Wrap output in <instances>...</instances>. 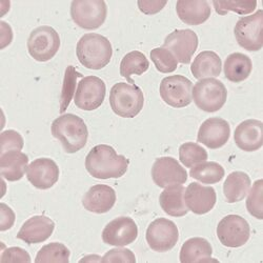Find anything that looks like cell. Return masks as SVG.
Returning <instances> with one entry per match:
<instances>
[{"instance_id":"obj_19","label":"cell","mask_w":263,"mask_h":263,"mask_svg":"<svg viewBox=\"0 0 263 263\" xmlns=\"http://www.w3.org/2000/svg\"><path fill=\"white\" fill-rule=\"evenodd\" d=\"M217 201L214 187L192 182L184 192V202L187 209L196 215H204L211 212Z\"/></svg>"},{"instance_id":"obj_3","label":"cell","mask_w":263,"mask_h":263,"mask_svg":"<svg viewBox=\"0 0 263 263\" xmlns=\"http://www.w3.org/2000/svg\"><path fill=\"white\" fill-rule=\"evenodd\" d=\"M79 62L89 70H101L109 63L113 56V48L109 40L95 33L83 35L76 47Z\"/></svg>"},{"instance_id":"obj_9","label":"cell","mask_w":263,"mask_h":263,"mask_svg":"<svg viewBox=\"0 0 263 263\" xmlns=\"http://www.w3.org/2000/svg\"><path fill=\"white\" fill-rule=\"evenodd\" d=\"M193 82L182 75L168 76L162 79L159 92L162 100L170 106L181 108L193 100Z\"/></svg>"},{"instance_id":"obj_8","label":"cell","mask_w":263,"mask_h":263,"mask_svg":"<svg viewBox=\"0 0 263 263\" xmlns=\"http://www.w3.org/2000/svg\"><path fill=\"white\" fill-rule=\"evenodd\" d=\"M60 37L52 27L42 26L33 30L28 39V51L39 62L51 60L59 51Z\"/></svg>"},{"instance_id":"obj_30","label":"cell","mask_w":263,"mask_h":263,"mask_svg":"<svg viewBox=\"0 0 263 263\" xmlns=\"http://www.w3.org/2000/svg\"><path fill=\"white\" fill-rule=\"evenodd\" d=\"M190 175L192 178L204 184H215L223 179L226 171L222 165L217 162L205 161L193 166L190 171Z\"/></svg>"},{"instance_id":"obj_25","label":"cell","mask_w":263,"mask_h":263,"mask_svg":"<svg viewBox=\"0 0 263 263\" xmlns=\"http://www.w3.org/2000/svg\"><path fill=\"white\" fill-rule=\"evenodd\" d=\"M222 62L213 51H203L196 56L191 65V72L197 79L218 77L221 74Z\"/></svg>"},{"instance_id":"obj_28","label":"cell","mask_w":263,"mask_h":263,"mask_svg":"<svg viewBox=\"0 0 263 263\" xmlns=\"http://www.w3.org/2000/svg\"><path fill=\"white\" fill-rule=\"evenodd\" d=\"M253 70L252 59L242 53H233L226 59L224 75L232 82H242L249 78Z\"/></svg>"},{"instance_id":"obj_39","label":"cell","mask_w":263,"mask_h":263,"mask_svg":"<svg viewBox=\"0 0 263 263\" xmlns=\"http://www.w3.org/2000/svg\"><path fill=\"white\" fill-rule=\"evenodd\" d=\"M2 262H31L30 254L21 248H10L6 249L0 258Z\"/></svg>"},{"instance_id":"obj_22","label":"cell","mask_w":263,"mask_h":263,"mask_svg":"<svg viewBox=\"0 0 263 263\" xmlns=\"http://www.w3.org/2000/svg\"><path fill=\"white\" fill-rule=\"evenodd\" d=\"M179 19L189 26H200L210 18L212 10L205 0H179L176 4Z\"/></svg>"},{"instance_id":"obj_29","label":"cell","mask_w":263,"mask_h":263,"mask_svg":"<svg viewBox=\"0 0 263 263\" xmlns=\"http://www.w3.org/2000/svg\"><path fill=\"white\" fill-rule=\"evenodd\" d=\"M149 68V62L145 55L139 51H133L126 54L120 63V75L128 82L134 84L132 75L140 76L144 74Z\"/></svg>"},{"instance_id":"obj_34","label":"cell","mask_w":263,"mask_h":263,"mask_svg":"<svg viewBox=\"0 0 263 263\" xmlns=\"http://www.w3.org/2000/svg\"><path fill=\"white\" fill-rule=\"evenodd\" d=\"M215 11L219 15H227L229 12H234L239 15H248L253 13L257 8L256 0L248 2H213Z\"/></svg>"},{"instance_id":"obj_4","label":"cell","mask_w":263,"mask_h":263,"mask_svg":"<svg viewBox=\"0 0 263 263\" xmlns=\"http://www.w3.org/2000/svg\"><path fill=\"white\" fill-rule=\"evenodd\" d=\"M109 104L116 115L122 118H134L143 108L144 96L136 84L118 82L111 89Z\"/></svg>"},{"instance_id":"obj_32","label":"cell","mask_w":263,"mask_h":263,"mask_svg":"<svg viewBox=\"0 0 263 263\" xmlns=\"http://www.w3.org/2000/svg\"><path fill=\"white\" fill-rule=\"evenodd\" d=\"M208 152L195 142H185L179 147V159L185 167H193L208 160Z\"/></svg>"},{"instance_id":"obj_42","label":"cell","mask_w":263,"mask_h":263,"mask_svg":"<svg viewBox=\"0 0 263 263\" xmlns=\"http://www.w3.org/2000/svg\"><path fill=\"white\" fill-rule=\"evenodd\" d=\"M0 25H2V32H3V37H2L3 46H2V49H5L10 45L12 40H13V31H12L11 27L7 23H5V21H2Z\"/></svg>"},{"instance_id":"obj_1","label":"cell","mask_w":263,"mask_h":263,"mask_svg":"<svg viewBox=\"0 0 263 263\" xmlns=\"http://www.w3.org/2000/svg\"><path fill=\"white\" fill-rule=\"evenodd\" d=\"M129 161L106 144L94 146L85 158V168L96 179L120 178L126 173Z\"/></svg>"},{"instance_id":"obj_11","label":"cell","mask_w":263,"mask_h":263,"mask_svg":"<svg viewBox=\"0 0 263 263\" xmlns=\"http://www.w3.org/2000/svg\"><path fill=\"white\" fill-rule=\"evenodd\" d=\"M146 242L155 252L165 253L174 249L179 239L177 226L166 218H158L146 230Z\"/></svg>"},{"instance_id":"obj_35","label":"cell","mask_w":263,"mask_h":263,"mask_svg":"<svg viewBox=\"0 0 263 263\" xmlns=\"http://www.w3.org/2000/svg\"><path fill=\"white\" fill-rule=\"evenodd\" d=\"M262 193H263V182L262 179L257 180L247 199V209L249 211V213L261 220L263 218V209H262Z\"/></svg>"},{"instance_id":"obj_38","label":"cell","mask_w":263,"mask_h":263,"mask_svg":"<svg viewBox=\"0 0 263 263\" xmlns=\"http://www.w3.org/2000/svg\"><path fill=\"white\" fill-rule=\"evenodd\" d=\"M102 262H128L135 263L136 257L134 253L127 249H113L105 253Z\"/></svg>"},{"instance_id":"obj_17","label":"cell","mask_w":263,"mask_h":263,"mask_svg":"<svg viewBox=\"0 0 263 263\" xmlns=\"http://www.w3.org/2000/svg\"><path fill=\"white\" fill-rule=\"evenodd\" d=\"M231 136V126L222 118L213 117L205 120L198 130L197 140L209 148L217 149L226 145Z\"/></svg>"},{"instance_id":"obj_40","label":"cell","mask_w":263,"mask_h":263,"mask_svg":"<svg viewBox=\"0 0 263 263\" xmlns=\"http://www.w3.org/2000/svg\"><path fill=\"white\" fill-rule=\"evenodd\" d=\"M15 213L6 203H0V231L10 230L15 223Z\"/></svg>"},{"instance_id":"obj_41","label":"cell","mask_w":263,"mask_h":263,"mask_svg":"<svg viewBox=\"0 0 263 263\" xmlns=\"http://www.w3.org/2000/svg\"><path fill=\"white\" fill-rule=\"evenodd\" d=\"M166 2H160V0H139L137 2L140 12L145 15H154L159 13L165 6Z\"/></svg>"},{"instance_id":"obj_36","label":"cell","mask_w":263,"mask_h":263,"mask_svg":"<svg viewBox=\"0 0 263 263\" xmlns=\"http://www.w3.org/2000/svg\"><path fill=\"white\" fill-rule=\"evenodd\" d=\"M0 138H2V154L9 151H21L24 148L25 141L23 136L14 129L3 132Z\"/></svg>"},{"instance_id":"obj_20","label":"cell","mask_w":263,"mask_h":263,"mask_svg":"<svg viewBox=\"0 0 263 263\" xmlns=\"http://www.w3.org/2000/svg\"><path fill=\"white\" fill-rule=\"evenodd\" d=\"M116 199V192L113 187L106 184H96L84 194L82 205L91 213L105 214L113 209Z\"/></svg>"},{"instance_id":"obj_2","label":"cell","mask_w":263,"mask_h":263,"mask_svg":"<svg viewBox=\"0 0 263 263\" xmlns=\"http://www.w3.org/2000/svg\"><path fill=\"white\" fill-rule=\"evenodd\" d=\"M52 135L60 141L68 154L82 149L89 138V130L82 118L74 114H64L56 118L51 126Z\"/></svg>"},{"instance_id":"obj_21","label":"cell","mask_w":263,"mask_h":263,"mask_svg":"<svg viewBox=\"0 0 263 263\" xmlns=\"http://www.w3.org/2000/svg\"><path fill=\"white\" fill-rule=\"evenodd\" d=\"M263 124L260 120L249 119L241 122L235 129L236 145L245 152H255L263 143Z\"/></svg>"},{"instance_id":"obj_27","label":"cell","mask_w":263,"mask_h":263,"mask_svg":"<svg viewBox=\"0 0 263 263\" xmlns=\"http://www.w3.org/2000/svg\"><path fill=\"white\" fill-rule=\"evenodd\" d=\"M251 178L247 173H231L223 184V193L227 201L229 203H236L243 200L251 189Z\"/></svg>"},{"instance_id":"obj_12","label":"cell","mask_w":263,"mask_h":263,"mask_svg":"<svg viewBox=\"0 0 263 263\" xmlns=\"http://www.w3.org/2000/svg\"><path fill=\"white\" fill-rule=\"evenodd\" d=\"M106 86L102 79L97 76L82 78L75 92L74 101L78 108L83 111H94L104 101Z\"/></svg>"},{"instance_id":"obj_26","label":"cell","mask_w":263,"mask_h":263,"mask_svg":"<svg viewBox=\"0 0 263 263\" xmlns=\"http://www.w3.org/2000/svg\"><path fill=\"white\" fill-rule=\"evenodd\" d=\"M213 249L211 243L204 238L195 237L186 240L180 250V262H210L217 259L212 258Z\"/></svg>"},{"instance_id":"obj_7","label":"cell","mask_w":263,"mask_h":263,"mask_svg":"<svg viewBox=\"0 0 263 263\" xmlns=\"http://www.w3.org/2000/svg\"><path fill=\"white\" fill-rule=\"evenodd\" d=\"M263 11L240 18L234 29L238 45L250 52H258L263 47Z\"/></svg>"},{"instance_id":"obj_16","label":"cell","mask_w":263,"mask_h":263,"mask_svg":"<svg viewBox=\"0 0 263 263\" xmlns=\"http://www.w3.org/2000/svg\"><path fill=\"white\" fill-rule=\"evenodd\" d=\"M59 167L50 158H38L27 170V177L31 184L38 190H49L59 179Z\"/></svg>"},{"instance_id":"obj_24","label":"cell","mask_w":263,"mask_h":263,"mask_svg":"<svg viewBox=\"0 0 263 263\" xmlns=\"http://www.w3.org/2000/svg\"><path fill=\"white\" fill-rule=\"evenodd\" d=\"M185 189L182 184L171 185L160 194L159 203L165 214L172 217H183L189 213L184 202Z\"/></svg>"},{"instance_id":"obj_5","label":"cell","mask_w":263,"mask_h":263,"mask_svg":"<svg viewBox=\"0 0 263 263\" xmlns=\"http://www.w3.org/2000/svg\"><path fill=\"white\" fill-rule=\"evenodd\" d=\"M193 99L201 111L214 113L223 107L228 99L226 85L218 79H201L193 86Z\"/></svg>"},{"instance_id":"obj_13","label":"cell","mask_w":263,"mask_h":263,"mask_svg":"<svg viewBox=\"0 0 263 263\" xmlns=\"http://www.w3.org/2000/svg\"><path fill=\"white\" fill-rule=\"evenodd\" d=\"M138 237V227L129 217H118L108 222L102 231L103 242L112 247H126Z\"/></svg>"},{"instance_id":"obj_18","label":"cell","mask_w":263,"mask_h":263,"mask_svg":"<svg viewBox=\"0 0 263 263\" xmlns=\"http://www.w3.org/2000/svg\"><path fill=\"white\" fill-rule=\"evenodd\" d=\"M54 230L55 223L51 218L37 215L28 219L23 224L17 234V238L28 245H37L48 240Z\"/></svg>"},{"instance_id":"obj_14","label":"cell","mask_w":263,"mask_h":263,"mask_svg":"<svg viewBox=\"0 0 263 263\" xmlns=\"http://www.w3.org/2000/svg\"><path fill=\"white\" fill-rule=\"evenodd\" d=\"M198 36L192 30H176L164 39L163 48L168 50L178 62L189 64L198 49Z\"/></svg>"},{"instance_id":"obj_33","label":"cell","mask_w":263,"mask_h":263,"mask_svg":"<svg viewBox=\"0 0 263 263\" xmlns=\"http://www.w3.org/2000/svg\"><path fill=\"white\" fill-rule=\"evenodd\" d=\"M151 59L160 73H172L178 67V61L166 49L156 48L151 51Z\"/></svg>"},{"instance_id":"obj_10","label":"cell","mask_w":263,"mask_h":263,"mask_svg":"<svg viewBox=\"0 0 263 263\" xmlns=\"http://www.w3.org/2000/svg\"><path fill=\"white\" fill-rule=\"evenodd\" d=\"M217 237L227 248H241L251 237V228L243 217L228 215L218 223Z\"/></svg>"},{"instance_id":"obj_37","label":"cell","mask_w":263,"mask_h":263,"mask_svg":"<svg viewBox=\"0 0 263 263\" xmlns=\"http://www.w3.org/2000/svg\"><path fill=\"white\" fill-rule=\"evenodd\" d=\"M76 72L73 67H69L65 72V80L63 85V91L61 96V108L60 112H64L65 108L68 107L73 93H74V87H75V80H76Z\"/></svg>"},{"instance_id":"obj_6","label":"cell","mask_w":263,"mask_h":263,"mask_svg":"<svg viewBox=\"0 0 263 263\" xmlns=\"http://www.w3.org/2000/svg\"><path fill=\"white\" fill-rule=\"evenodd\" d=\"M71 16L79 28L96 30L104 24L107 7L103 0H74L71 5Z\"/></svg>"},{"instance_id":"obj_31","label":"cell","mask_w":263,"mask_h":263,"mask_svg":"<svg viewBox=\"0 0 263 263\" xmlns=\"http://www.w3.org/2000/svg\"><path fill=\"white\" fill-rule=\"evenodd\" d=\"M71 252L63 243L52 242L42 247L37 253L35 262L37 263H68L70 261Z\"/></svg>"},{"instance_id":"obj_23","label":"cell","mask_w":263,"mask_h":263,"mask_svg":"<svg viewBox=\"0 0 263 263\" xmlns=\"http://www.w3.org/2000/svg\"><path fill=\"white\" fill-rule=\"evenodd\" d=\"M29 157L20 151H9L0 156V172L8 181H18L25 176L28 170Z\"/></svg>"},{"instance_id":"obj_15","label":"cell","mask_w":263,"mask_h":263,"mask_svg":"<svg viewBox=\"0 0 263 263\" xmlns=\"http://www.w3.org/2000/svg\"><path fill=\"white\" fill-rule=\"evenodd\" d=\"M152 178L159 187H167L185 183L187 173L175 158L160 157L153 164Z\"/></svg>"}]
</instances>
